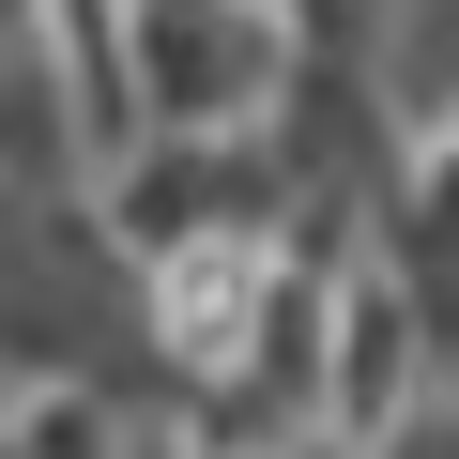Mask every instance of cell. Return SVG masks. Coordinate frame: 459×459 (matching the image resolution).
<instances>
[{
	"label": "cell",
	"mask_w": 459,
	"mask_h": 459,
	"mask_svg": "<svg viewBox=\"0 0 459 459\" xmlns=\"http://www.w3.org/2000/svg\"><path fill=\"white\" fill-rule=\"evenodd\" d=\"M261 291H276V261H261V230H214V246H184L169 261V352H246V322H261Z\"/></svg>",
	"instance_id": "7a4b0ae2"
},
{
	"label": "cell",
	"mask_w": 459,
	"mask_h": 459,
	"mask_svg": "<svg viewBox=\"0 0 459 459\" xmlns=\"http://www.w3.org/2000/svg\"><path fill=\"white\" fill-rule=\"evenodd\" d=\"M153 62V108L169 123H214V108H246L261 77H276V16H261V0H153V31H138Z\"/></svg>",
	"instance_id": "6da1fadb"
}]
</instances>
